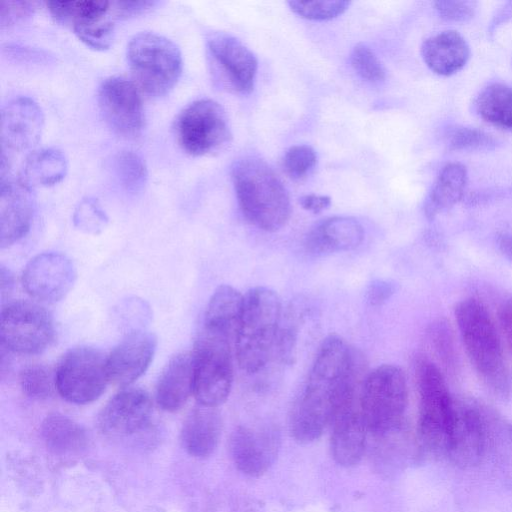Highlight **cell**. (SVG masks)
<instances>
[{
	"label": "cell",
	"mask_w": 512,
	"mask_h": 512,
	"mask_svg": "<svg viewBox=\"0 0 512 512\" xmlns=\"http://www.w3.org/2000/svg\"><path fill=\"white\" fill-rule=\"evenodd\" d=\"M232 181L239 207L250 223L267 232L287 223L291 214L288 192L266 162L255 157L236 161Z\"/></svg>",
	"instance_id": "1"
},
{
	"label": "cell",
	"mask_w": 512,
	"mask_h": 512,
	"mask_svg": "<svg viewBox=\"0 0 512 512\" xmlns=\"http://www.w3.org/2000/svg\"><path fill=\"white\" fill-rule=\"evenodd\" d=\"M281 301L267 287L250 289L243 300L242 314L234 345L239 367L257 373L274 353L281 324Z\"/></svg>",
	"instance_id": "2"
},
{
	"label": "cell",
	"mask_w": 512,
	"mask_h": 512,
	"mask_svg": "<svg viewBox=\"0 0 512 512\" xmlns=\"http://www.w3.org/2000/svg\"><path fill=\"white\" fill-rule=\"evenodd\" d=\"M458 328L467 355L485 385L504 396L509 390V374L494 322L478 300L461 301L455 310Z\"/></svg>",
	"instance_id": "3"
},
{
	"label": "cell",
	"mask_w": 512,
	"mask_h": 512,
	"mask_svg": "<svg viewBox=\"0 0 512 512\" xmlns=\"http://www.w3.org/2000/svg\"><path fill=\"white\" fill-rule=\"evenodd\" d=\"M416 382L420 399L417 448L422 457L438 459L447 455L455 402L442 373L431 361H417Z\"/></svg>",
	"instance_id": "4"
},
{
	"label": "cell",
	"mask_w": 512,
	"mask_h": 512,
	"mask_svg": "<svg viewBox=\"0 0 512 512\" xmlns=\"http://www.w3.org/2000/svg\"><path fill=\"white\" fill-rule=\"evenodd\" d=\"M127 60L137 85L152 97L169 93L182 73L183 60L178 46L154 32H141L130 39Z\"/></svg>",
	"instance_id": "5"
},
{
	"label": "cell",
	"mask_w": 512,
	"mask_h": 512,
	"mask_svg": "<svg viewBox=\"0 0 512 512\" xmlns=\"http://www.w3.org/2000/svg\"><path fill=\"white\" fill-rule=\"evenodd\" d=\"M408 390L404 372L384 364L368 373L360 391V410L371 435L403 426Z\"/></svg>",
	"instance_id": "6"
},
{
	"label": "cell",
	"mask_w": 512,
	"mask_h": 512,
	"mask_svg": "<svg viewBox=\"0 0 512 512\" xmlns=\"http://www.w3.org/2000/svg\"><path fill=\"white\" fill-rule=\"evenodd\" d=\"M191 355L195 399L200 405L218 407L232 387L231 341L202 330Z\"/></svg>",
	"instance_id": "7"
},
{
	"label": "cell",
	"mask_w": 512,
	"mask_h": 512,
	"mask_svg": "<svg viewBox=\"0 0 512 512\" xmlns=\"http://www.w3.org/2000/svg\"><path fill=\"white\" fill-rule=\"evenodd\" d=\"M56 390L68 402L90 403L101 396L108 382L107 356L90 346L67 351L55 370Z\"/></svg>",
	"instance_id": "8"
},
{
	"label": "cell",
	"mask_w": 512,
	"mask_h": 512,
	"mask_svg": "<svg viewBox=\"0 0 512 512\" xmlns=\"http://www.w3.org/2000/svg\"><path fill=\"white\" fill-rule=\"evenodd\" d=\"M54 335L53 318L44 307L22 300L2 305L0 340L4 349L24 355L38 354L51 344Z\"/></svg>",
	"instance_id": "9"
},
{
	"label": "cell",
	"mask_w": 512,
	"mask_h": 512,
	"mask_svg": "<svg viewBox=\"0 0 512 512\" xmlns=\"http://www.w3.org/2000/svg\"><path fill=\"white\" fill-rule=\"evenodd\" d=\"M176 134L181 147L194 156L214 152L231 138L225 110L211 99L186 106L177 117Z\"/></svg>",
	"instance_id": "10"
},
{
	"label": "cell",
	"mask_w": 512,
	"mask_h": 512,
	"mask_svg": "<svg viewBox=\"0 0 512 512\" xmlns=\"http://www.w3.org/2000/svg\"><path fill=\"white\" fill-rule=\"evenodd\" d=\"M52 17L69 25L78 38L96 50L107 49L113 38L117 17L114 3L108 1H48Z\"/></svg>",
	"instance_id": "11"
},
{
	"label": "cell",
	"mask_w": 512,
	"mask_h": 512,
	"mask_svg": "<svg viewBox=\"0 0 512 512\" xmlns=\"http://www.w3.org/2000/svg\"><path fill=\"white\" fill-rule=\"evenodd\" d=\"M213 70L237 93L253 91L258 62L253 52L240 40L225 32H213L206 40Z\"/></svg>",
	"instance_id": "12"
},
{
	"label": "cell",
	"mask_w": 512,
	"mask_h": 512,
	"mask_svg": "<svg viewBox=\"0 0 512 512\" xmlns=\"http://www.w3.org/2000/svg\"><path fill=\"white\" fill-rule=\"evenodd\" d=\"M100 111L112 130L124 137L139 135L144 126V110L137 85L121 76L102 82L98 91Z\"/></svg>",
	"instance_id": "13"
},
{
	"label": "cell",
	"mask_w": 512,
	"mask_h": 512,
	"mask_svg": "<svg viewBox=\"0 0 512 512\" xmlns=\"http://www.w3.org/2000/svg\"><path fill=\"white\" fill-rule=\"evenodd\" d=\"M77 277L73 262L64 254L44 252L33 257L25 266L22 284L34 299L55 303L73 287Z\"/></svg>",
	"instance_id": "14"
},
{
	"label": "cell",
	"mask_w": 512,
	"mask_h": 512,
	"mask_svg": "<svg viewBox=\"0 0 512 512\" xmlns=\"http://www.w3.org/2000/svg\"><path fill=\"white\" fill-rule=\"evenodd\" d=\"M35 200L33 188L10 170H0V246L6 248L29 231Z\"/></svg>",
	"instance_id": "15"
},
{
	"label": "cell",
	"mask_w": 512,
	"mask_h": 512,
	"mask_svg": "<svg viewBox=\"0 0 512 512\" xmlns=\"http://www.w3.org/2000/svg\"><path fill=\"white\" fill-rule=\"evenodd\" d=\"M43 113L28 97L9 101L1 111V158L31 150L38 143L43 129Z\"/></svg>",
	"instance_id": "16"
},
{
	"label": "cell",
	"mask_w": 512,
	"mask_h": 512,
	"mask_svg": "<svg viewBox=\"0 0 512 512\" xmlns=\"http://www.w3.org/2000/svg\"><path fill=\"white\" fill-rule=\"evenodd\" d=\"M485 444L486 421L482 411L475 405L455 402L446 457L458 467H473L481 461Z\"/></svg>",
	"instance_id": "17"
},
{
	"label": "cell",
	"mask_w": 512,
	"mask_h": 512,
	"mask_svg": "<svg viewBox=\"0 0 512 512\" xmlns=\"http://www.w3.org/2000/svg\"><path fill=\"white\" fill-rule=\"evenodd\" d=\"M152 414L149 394L140 388L126 387L112 397L99 415V426L110 436H126L142 430Z\"/></svg>",
	"instance_id": "18"
},
{
	"label": "cell",
	"mask_w": 512,
	"mask_h": 512,
	"mask_svg": "<svg viewBox=\"0 0 512 512\" xmlns=\"http://www.w3.org/2000/svg\"><path fill=\"white\" fill-rule=\"evenodd\" d=\"M157 347L153 333L136 330L128 333L107 356L109 381L127 387L149 367Z\"/></svg>",
	"instance_id": "19"
},
{
	"label": "cell",
	"mask_w": 512,
	"mask_h": 512,
	"mask_svg": "<svg viewBox=\"0 0 512 512\" xmlns=\"http://www.w3.org/2000/svg\"><path fill=\"white\" fill-rule=\"evenodd\" d=\"M279 450V436L271 429L238 427L230 439L235 466L244 474L258 477L273 464Z\"/></svg>",
	"instance_id": "20"
},
{
	"label": "cell",
	"mask_w": 512,
	"mask_h": 512,
	"mask_svg": "<svg viewBox=\"0 0 512 512\" xmlns=\"http://www.w3.org/2000/svg\"><path fill=\"white\" fill-rule=\"evenodd\" d=\"M330 425L331 453L334 460L345 467L358 464L365 452L369 433L360 407L339 412Z\"/></svg>",
	"instance_id": "21"
},
{
	"label": "cell",
	"mask_w": 512,
	"mask_h": 512,
	"mask_svg": "<svg viewBox=\"0 0 512 512\" xmlns=\"http://www.w3.org/2000/svg\"><path fill=\"white\" fill-rule=\"evenodd\" d=\"M362 225L353 217L334 216L317 224L307 235L305 246L309 253L325 255L349 251L363 241Z\"/></svg>",
	"instance_id": "22"
},
{
	"label": "cell",
	"mask_w": 512,
	"mask_h": 512,
	"mask_svg": "<svg viewBox=\"0 0 512 512\" xmlns=\"http://www.w3.org/2000/svg\"><path fill=\"white\" fill-rule=\"evenodd\" d=\"M193 394V363L188 352L173 356L163 368L156 386L157 404L166 411L179 410Z\"/></svg>",
	"instance_id": "23"
},
{
	"label": "cell",
	"mask_w": 512,
	"mask_h": 512,
	"mask_svg": "<svg viewBox=\"0 0 512 512\" xmlns=\"http://www.w3.org/2000/svg\"><path fill=\"white\" fill-rule=\"evenodd\" d=\"M222 419L217 407L200 405L190 411L181 430V442L194 457H207L217 447Z\"/></svg>",
	"instance_id": "24"
},
{
	"label": "cell",
	"mask_w": 512,
	"mask_h": 512,
	"mask_svg": "<svg viewBox=\"0 0 512 512\" xmlns=\"http://www.w3.org/2000/svg\"><path fill=\"white\" fill-rule=\"evenodd\" d=\"M421 55L434 73L450 76L466 65L470 48L457 31L446 30L427 38L421 46Z\"/></svg>",
	"instance_id": "25"
},
{
	"label": "cell",
	"mask_w": 512,
	"mask_h": 512,
	"mask_svg": "<svg viewBox=\"0 0 512 512\" xmlns=\"http://www.w3.org/2000/svg\"><path fill=\"white\" fill-rule=\"evenodd\" d=\"M244 295L230 285L219 286L212 294L203 322V331L235 340L239 326Z\"/></svg>",
	"instance_id": "26"
},
{
	"label": "cell",
	"mask_w": 512,
	"mask_h": 512,
	"mask_svg": "<svg viewBox=\"0 0 512 512\" xmlns=\"http://www.w3.org/2000/svg\"><path fill=\"white\" fill-rule=\"evenodd\" d=\"M467 170L461 163H449L438 174L425 202V214L433 218L452 207L462 197L467 184Z\"/></svg>",
	"instance_id": "27"
},
{
	"label": "cell",
	"mask_w": 512,
	"mask_h": 512,
	"mask_svg": "<svg viewBox=\"0 0 512 512\" xmlns=\"http://www.w3.org/2000/svg\"><path fill=\"white\" fill-rule=\"evenodd\" d=\"M67 160L58 149L32 151L25 160L20 178L30 187H48L60 182L67 172Z\"/></svg>",
	"instance_id": "28"
},
{
	"label": "cell",
	"mask_w": 512,
	"mask_h": 512,
	"mask_svg": "<svg viewBox=\"0 0 512 512\" xmlns=\"http://www.w3.org/2000/svg\"><path fill=\"white\" fill-rule=\"evenodd\" d=\"M476 111L485 121L512 130V88L502 83L485 87L475 101Z\"/></svg>",
	"instance_id": "29"
},
{
	"label": "cell",
	"mask_w": 512,
	"mask_h": 512,
	"mask_svg": "<svg viewBox=\"0 0 512 512\" xmlns=\"http://www.w3.org/2000/svg\"><path fill=\"white\" fill-rule=\"evenodd\" d=\"M42 435L48 447L60 454L78 452L86 441L83 429L60 414H51L45 418Z\"/></svg>",
	"instance_id": "30"
},
{
	"label": "cell",
	"mask_w": 512,
	"mask_h": 512,
	"mask_svg": "<svg viewBox=\"0 0 512 512\" xmlns=\"http://www.w3.org/2000/svg\"><path fill=\"white\" fill-rule=\"evenodd\" d=\"M19 382L28 397L38 400L51 397L56 390L55 372L45 365L31 364L24 367Z\"/></svg>",
	"instance_id": "31"
},
{
	"label": "cell",
	"mask_w": 512,
	"mask_h": 512,
	"mask_svg": "<svg viewBox=\"0 0 512 512\" xmlns=\"http://www.w3.org/2000/svg\"><path fill=\"white\" fill-rule=\"evenodd\" d=\"M114 169L121 186L128 192H138L144 187L147 168L138 154L122 151L114 159Z\"/></svg>",
	"instance_id": "32"
},
{
	"label": "cell",
	"mask_w": 512,
	"mask_h": 512,
	"mask_svg": "<svg viewBox=\"0 0 512 512\" xmlns=\"http://www.w3.org/2000/svg\"><path fill=\"white\" fill-rule=\"evenodd\" d=\"M290 9L300 17L310 20H330L343 14L350 1H289Z\"/></svg>",
	"instance_id": "33"
},
{
	"label": "cell",
	"mask_w": 512,
	"mask_h": 512,
	"mask_svg": "<svg viewBox=\"0 0 512 512\" xmlns=\"http://www.w3.org/2000/svg\"><path fill=\"white\" fill-rule=\"evenodd\" d=\"M73 223L84 233L99 234L106 227L108 217L95 199L86 198L77 205Z\"/></svg>",
	"instance_id": "34"
},
{
	"label": "cell",
	"mask_w": 512,
	"mask_h": 512,
	"mask_svg": "<svg viewBox=\"0 0 512 512\" xmlns=\"http://www.w3.org/2000/svg\"><path fill=\"white\" fill-rule=\"evenodd\" d=\"M317 163L315 150L309 145H294L283 157V168L286 174L295 180L307 176Z\"/></svg>",
	"instance_id": "35"
},
{
	"label": "cell",
	"mask_w": 512,
	"mask_h": 512,
	"mask_svg": "<svg viewBox=\"0 0 512 512\" xmlns=\"http://www.w3.org/2000/svg\"><path fill=\"white\" fill-rule=\"evenodd\" d=\"M350 61L353 69L363 79L370 82L384 80L386 71L383 64L365 44L359 43L353 48Z\"/></svg>",
	"instance_id": "36"
},
{
	"label": "cell",
	"mask_w": 512,
	"mask_h": 512,
	"mask_svg": "<svg viewBox=\"0 0 512 512\" xmlns=\"http://www.w3.org/2000/svg\"><path fill=\"white\" fill-rule=\"evenodd\" d=\"M448 146L452 150H479L495 146L491 135L469 127L455 128L448 136Z\"/></svg>",
	"instance_id": "37"
},
{
	"label": "cell",
	"mask_w": 512,
	"mask_h": 512,
	"mask_svg": "<svg viewBox=\"0 0 512 512\" xmlns=\"http://www.w3.org/2000/svg\"><path fill=\"white\" fill-rule=\"evenodd\" d=\"M434 5L441 18L447 21L465 22L474 16L477 3L468 0H440Z\"/></svg>",
	"instance_id": "38"
},
{
	"label": "cell",
	"mask_w": 512,
	"mask_h": 512,
	"mask_svg": "<svg viewBox=\"0 0 512 512\" xmlns=\"http://www.w3.org/2000/svg\"><path fill=\"white\" fill-rule=\"evenodd\" d=\"M35 2L30 1H1V28H9L28 19L35 10Z\"/></svg>",
	"instance_id": "39"
},
{
	"label": "cell",
	"mask_w": 512,
	"mask_h": 512,
	"mask_svg": "<svg viewBox=\"0 0 512 512\" xmlns=\"http://www.w3.org/2000/svg\"><path fill=\"white\" fill-rule=\"evenodd\" d=\"M395 291L396 286L393 282L384 279H376L368 285L365 292V299L370 306H381Z\"/></svg>",
	"instance_id": "40"
},
{
	"label": "cell",
	"mask_w": 512,
	"mask_h": 512,
	"mask_svg": "<svg viewBox=\"0 0 512 512\" xmlns=\"http://www.w3.org/2000/svg\"><path fill=\"white\" fill-rule=\"evenodd\" d=\"M442 324L434 326L431 332L432 342L446 365H454V348L449 333Z\"/></svg>",
	"instance_id": "41"
},
{
	"label": "cell",
	"mask_w": 512,
	"mask_h": 512,
	"mask_svg": "<svg viewBox=\"0 0 512 512\" xmlns=\"http://www.w3.org/2000/svg\"><path fill=\"white\" fill-rule=\"evenodd\" d=\"M303 209L312 213H320L331 205V198L324 195L309 194L299 199Z\"/></svg>",
	"instance_id": "42"
},
{
	"label": "cell",
	"mask_w": 512,
	"mask_h": 512,
	"mask_svg": "<svg viewBox=\"0 0 512 512\" xmlns=\"http://www.w3.org/2000/svg\"><path fill=\"white\" fill-rule=\"evenodd\" d=\"M500 322L507 341L512 349V299L507 301L501 308Z\"/></svg>",
	"instance_id": "43"
},
{
	"label": "cell",
	"mask_w": 512,
	"mask_h": 512,
	"mask_svg": "<svg viewBox=\"0 0 512 512\" xmlns=\"http://www.w3.org/2000/svg\"><path fill=\"white\" fill-rule=\"evenodd\" d=\"M13 275L9 269L0 266V289H1V299L4 302L6 295H8L13 288Z\"/></svg>",
	"instance_id": "44"
}]
</instances>
